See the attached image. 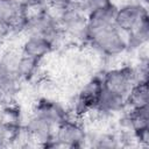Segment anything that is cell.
I'll return each instance as SVG.
<instances>
[{
    "label": "cell",
    "mask_w": 149,
    "mask_h": 149,
    "mask_svg": "<svg viewBox=\"0 0 149 149\" xmlns=\"http://www.w3.org/2000/svg\"><path fill=\"white\" fill-rule=\"evenodd\" d=\"M76 1L84 9V12L86 14L94 9H98L100 7L107 6L113 2V0H76Z\"/></svg>",
    "instance_id": "cell-21"
},
{
    "label": "cell",
    "mask_w": 149,
    "mask_h": 149,
    "mask_svg": "<svg viewBox=\"0 0 149 149\" xmlns=\"http://www.w3.org/2000/svg\"><path fill=\"white\" fill-rule=\"evenodd\" d=\"M146 107H149L148 80H139L134 83L126 97V108L136 109Z\"/></svg>",
    "instance_id": "cell-14"
},
{
    "label": "cell",
    "mask_w": 149,
    "mask_h": 149,
    "mask_svg": "<svg viewBox=\"0 0 149 149\" xmlns=\"http://www.w3.org/2000/svg\"><path fill=\"white\" fill-rule=\"evenodd\" d=\"M126 40L128 49H139L144 47L149 40V19L144 20L136 28L126 34Z\"/></svg>",
    "instance_id": "cell-17"
},
{
    "label": "cell",
    "mask_w": 149,
    "mask_h": 149,
    "mask_svg": "<svg viewBox=\"0 0 149 149\" xmlns=\"http://www.w3.org/2000/svg\"><path fill=\"white\" fill-rule=\"evenodd\" d=\"M126 123L133 137L143 147L149 144V107L128 109Z\"/></svg>",
    "instance_id": "cell-8"
},
{
    "label": "cell",
    "mask_w": 149,
    "mask_h": 149,
    "mask_svg": "<svg viewBox=\"0 0 149 149\" xmlns=\"http://www.w3.org/2000/svg\"><path fill=\"white\" fill-rule=\"evenodd\" d=\"M19 78L15 73L0 69V102L10 104L19 91Z\"/></svg>",
    "instance_id": "cell-16"
},
{
    "label": "cell",
    "mask_w": 149,
    "mask_h": 149,
    "mask_svg": "<svg viewBox=\"0 0 149 149\" xmlns=\"http://www.w3.org/2000/svg\"><path fill=\"white\" fill-rule=\"evenodd\" d=\"M50 8H55L57 10L56 14L52 12L51 13L57 17L64 34L74 35L76 37L83 38L87 14L77 3V1H74L71 5H68L65 7H61V8L50 7Z\"/></svg>",
    "instance_id": "cell-4"
},
{
    "label": "cell",
    "mask_w": 149,
    "mask_h": 149,
    "mask_svg": "<svg viewBox=\"0 0 149 149\" xmlns=\"http://www.w3.org/2000/svg\"><path fill=\"white\" fill-rule=\"evenodd\" d=\"M84 41L106 57H115L128 50L126 34L119 30L114 24L90 33L84 37Z\"/></svg>",
    "instance_id": "cell-1"
},
{
    "label": "cell",
    "mask_w": 149,
    "mask_h": 149,
    "mask_svg": "<svg viewBox=\"0 0 149 149\" xmlns=\"http://www.w3.org/2000/svg\"><path fill=\"white\" fill-rule=\"evenodd\" d=\"M148 19L149 14L147 6L135 1L116 8L114 16V26L123 34H128L141 22Z\"/></svg>",
    "instance_id": "cell-6"
},
{
    "label": "cell",
    "mask_w": 149,
    "mask_h": 149,
    "mask_svg": "<svg viewBox=\"0 0 149 149\" xmlns=\"http://www.w3.org/2000/svg\"><path fill=\"white\" fill-rule=\"evenodd\" d=\"M101 80L105 91L126 98L129 90L137 80L136 69L130 65L114 68L105 71L101 76Z\"/></svg>",
    "instance_id": "cell-3"
},
{
    "label": "cell",
    "mask_w": 149,
    "mask_h": 149,
    "mask_svg": "<svg viewBox=\"0 0 149 149\" xmlns=\"http://www.w3.org/2000/svg\"><path fill=\"white\" fill-rule=\"evenodd\" d=\"M26 31H28L29 35H38L45 37L54 44H56L59 37L64 34L57 17L49 10V8L44 14L28 21Z\"/></svg>",
    "instance_id": "cell-7"
},
{
    "label": "cell",
    "mask_w": 149,
    "mask_h": 149,
    "mask_svg": "<svg viewBox=\"0 0 149 149\" xmlns=\"http://www.w3.org/2000/svg\"><path fill=\"white\" fill-rule=\"evenodd\" d=\"M116 6L112 2L107 6L100 7L98 9H94L90 13H87L86 15V24H85V29H84V34H83V40L86 35H88L90 33L98 30L100 28L114 24V16H115V12H116Z\"/></svg>",
    "instance_id": "cell-12"
},
{
    "label": "cell",
    "mask_w": 149,
    "mask_h": 149,
    "mask_svg": "<svg viewBox=\"0 0 149 149\" xmlns=\"http://www.w3.org/2000/svg\"><path fill=\"white\" fill-rule=\"evenodd\" d=\"M0 27L9 30H26L21 0H0Z\"/></svg>",
    "instance_id": "cell-9"
},
{
    "label": "cell",
    "mask_w": 149,
    "mask_h": 149,
    "mask_svg": "<svg viewBox=\"0 0 149 149\" xmlns=\"http://www.w3.org/2000/svg\"><path fill=\"white\" fill-rule=\"evenodd\" d=\"M87 143V132L79 122L68 118L59 123L52 139H50L44 148H81Z\"/></svg>",
    "instance_id": "cell-2"
},
{
    "label": "cell",
    "mask_w": 149,
    "mask_h": 149,
    "mask_svg": "<svg viewBox=\"0 0 149 149\" xmlns=\"http://www.w3.org/2000/svg\"><path fill=\"white\" fill-rule=\"evenodd\" d=\"M54 48L55 44L48 38L38 35H28V37L24 40L22 44L21 52L31 58L42 61L44 57L51 54Z\"/></svg>",
    "instance_id": "cell-13"
},
{
    "label": "cell",
    "mask_w": 149,
    "mask_h": 149,
    "mask_svg": "<svg viewBox=\"0 0 149 149\" xmlns=\"http://www.w3.org/2000/svg\"><path fill=\"white\" fill-rule=\"evenodd\" d=\"M56 127H54L50 122L44 120L43 118L31 114L28 119L27 123L23 127V132L27 134V136L30 140H34L40 143V146H44L50 139H52L55 134Z\"/></svg>",
    "instance_id": "cell-11"
},
{
    "label": "cell",
    "mask_w": 149,
    "mask_h": 149,
    "mask_svg": "<svg viewBox=\"0 0 149 149\" xmlns=\"http://www.w3.org/2000/svg\"><path fill=\"white\" fill-rule=\"evenodd\" d=\"M102 91L104 86L101 76H94L88 79L76 97L73 106L74 114L78 116H83L91 112H95Z\"/></svg>",
    "instance_id": "cell-5"
},
{
    "label": "cell",
    "mask_w": 149,
    "mask_h": 149,
    "mask_svg": "<svg viewBox=\"0 0 149 149\" xmlns=\"http://www.w3.org/2000/svg\"><path fill=\"white\" fill-rule=\"evenodd\" d=\"M20 57H21V51L17 52L15 50H6L0 57V69L15 73Z\"/></svg>",
    "instance_id": "cell-20"
},
{
    "label": "cell",
    "mask_w": 149,
    "mask_h": 149,
    "mask_svg": "<svg viewBox=\"0 0 149 149\" xmlns=\"http://www.w3.org/2000/svg\"><path fill=\"white\" fill-rule=\"evenodd\" d=\"M33 113L43 118L48 122H50L54 127H57L64 120L69 118L66 109L56 100L49 98H41L36 101Z\"/></svg>",
    "instance_id": "cell-10"
},
{
    "label": "cell",
    "mask_w": 149,
    "mask_h": 149,
    "mask_svg": "<svg viewBox=\"0 0 149 149\" xmlns=\"http://www.w3.org/2000/svg\"><path fill=\"white\" fill-rule=\"evenodd\" d=\"M136 2H140V3L144 5V6H147V3H148V0H136Z\"/></svg>",
    "instance_id": "cell-22"
},
{
    "label": "cell",
    "mask_w": 149,
    "mask_h": 149,
    "mask_svg": "<svg viewBox=\"0 0 149 149\" xmlns=\"http://www.w3.org/2000/svg\"><path fill=\"white\" fill-rule=\"evenodd\" d=\"M40 63L41 61L26 56L21 52V57H20V61L16 66V71H15V74L19 78V80L20 81L30 80L31 78H34L38 70Z\"/></svg>",
    "instance_id": "cell-18"
},
{
    "label": "cell",
    "mask_w": 149,
    "mask_h": 149,
    "mask_svg": "<svg viewBox=\"0 0 149 149\" xmlns=\"http://www.w3.org/2000/svg\"><path fill=\"white\" fill-rule=\"evenodd\" d=\"M87 142L94 148H116L120 146V139L109 133H99L93 136L87 133Z\"/></svg>",
    "instance_id": "cell-19"
},
{
    "label": "cell",
    "mask_w": 149,
    "mask_h": 149,
    "mask_svg": "<svg viewBox=\"0 0 149 149\" xmlns=\"http://www.w3.org/2000/svg\"><path fill=\"white\" fill-rule=\"evenodd\" d=\"M125 108H126V98L104 90L95 112H99L102 115H109L121 112Z\"/></svg>",
    "instance_id": "cell-15"
}]
</instances>
